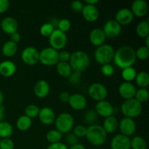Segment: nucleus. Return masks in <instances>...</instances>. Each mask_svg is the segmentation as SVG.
I'll use <instances>...</instances> for the list:
<instances>
[{
  "label": "nucleus",
  "instance_id": "473e14b6",
  "mask_svg": "<svg viewBox=\"0 0 149 149\" xmlns=\"http://www.w3.org/2000/svg\"><path fill=\"white\" fill-rule=\"evenodd\" d=\"M46 138L50 144L56 143L61 142L63 138V134L56 129L51 130L47 133Z\"/></svg>",
  "mask_w": 149,
  "mask_h": 149
},
{
  "label": "nucleus",
  "instance_id": "79ce46f5",
  "mask_svg": "<svg viewBox=\"0 0 149 149\" xmlns=\"http://www.w3.org/2000/svg\"><path fill=\"white\" fill-rule=\"evenodd\" d=\"M100 71H101L102 74L105 77H111L113 74H114V68L111 64H105V65H101V68H100Z\"/></svg>",
  "mask_w": 149,
  "mask_h": 149
},
{
  "label": "nucleus",
  "instance_id": "13d9d810",
  "mask_svg": "<svg viewBox=\"0 0 149 149\" xmlns=\"http://www.w3.org/2000/svg\"><path fill=\"white\" fill-rule=\"evenodd\" d=\"M144 46L149 48V36L145 38V45Z\"/></svg>",
  "mask_w": 149,
  "mask_h": 149
},
{
  "label": "nucleus",
  "instance_id": "ea45409f",
  "mask_svg": "<svg viewBox=\"0 0 149 149\" xmlns=\"http://www.w3.org/2000/svg\"><path fill=\"white\" fill-rule=\"evenodd\" d=\"M97 119V114L95 110H88L84 115V120L87 124L94 125Z\"/></svg>",
  "mask_w": 149,
  "mask_h": 149
},
{
  "label": "nucleus",
  "instance_id": "2eb2a0df",
  "mask_svg": "<svg viewBox=\"0 0 149 149\" xmlns=\"http://www.w3.org/2000/svg\"><path fill=\"white\" fill-rule=\"evenodd\" d=\"M137 88L132 82L123 81L119 87V94L125 100H130L135 97Z\"/></svg>",
  "mask_w": 149,
  "mask_h": 149
},
{
  "label": "nucleus",
  "instance_id": "4be33fe9",
  "mask_svg": "<svg viewBox=\"0 0 149 149\" xmlns=\"http://www.w3.org/2000/svg\"><path fill=\"white\" fill-rule=\"evenodd\" d=\"M50 92V86L49 83L45 79L39 80L35 84L33 87V93L39 98H45Z\"/></svg>",
  "mask_w": 149,
  "mask_h": 149
},
{
  "label": "nucleus",
  "instance_id": "f03ea898",
  "mask_svg": "<svg viewBox=\"0 0 149 149\" xmlns=\"http://www.w3.org/2000/svg\"><path fill=\"white\" fill-rule=\"evenodd\" d=\"M107 135L108 134L101 125L94 124L87 127L85 137L91 145L94 146H100L106 143Z\"/></svg>",
  "mask_w": 149,
  "mask_h": 149
},
{
  "label": "nucleus",
  "instance_id": "7c9ffc66",
  "mask_svg": "<svg viewBox=\"0 0 149 149\" xmlns=\"http://www.w3.org/2000/svg\"><path fill=\"white\" fill-rule=\"evenodd\" d=\"M13 133V127L9 122L2 121L0 122V138H9Z\"/></svg>",
  "mask_w": 149,
  "mask_h": 149
},
{
  "label": "nucleus",
  "instance_id": "39448f33",
  "mask_svg": "<svg viewBox=\"0 0 149 149\" xmlns=\"http://www.w3.org/2000/svg\"><path fill=\"white\" fill-rule=\"evenodd\" d=\"M115 50L111 45L103 44L97 47L94 53V58L96 62L100 65L109 64L113 61Z\"/></svg>",
  "mask_w": 149,
  "mask_h": 149
},
{
  "label": "nucleus",
  "instance_id": "20e7f679",
  "mask_svg": "<svg viewBox=\"0 0 149 149\" xmlns=\"http://www.w3.org/2000/svg\"><path fill=\"white\" fill-rule=\"evenodd\" d=\"M121 111L125 117L134 119L141 114L143 111V105L135 98L125 100L121 106Z\"/></svg>",
  "mask_w": 149,
  "mask_h": 149
},
{
  "label": "nucleus",
  "instance_id": "a211bd4d",
  "mask_svg": "<svg viewBox=\"0 0 149 149\" xmlns=\"http://www.w3.org/2000/svg\"><path fill=\"white\" fill-rule=\"evenodd\" d=\"M130 10L134 16L143 17L148 12V5L145 0H135L132 3Z\"/></svg>",
  "mask_w": 149,
  "mask_h": 149
},
{
  "label": "nucleus",
  "instance_id": "393cba45",
  "mask_svg": "<svg viewBox=\"0 0 149 149\" xmlns=\"http://www.w3.org/2000/svg\"><path fill=\"white\" fill-rule=\"evenodd\" d=\"M103 128L107 134L113 133L116 132L119 127V120L116 116H111L107 118H105L103 124Z\"/></svg>",
  "mask_w": 149,
  "mask_h": 149
},
{
  "label": "nucleus",
  "instance_id": "7ed1b4c3",
  "mask_svg": "<svg viewBox=\"0 0 149 149\" xmlns=\"http://www.w3.org/2000/svg\"><path fill=\"white\" fill-rule=\"evenodd\" d=\"M68 63L72 71L81 73L87 69L90 64V58L88 54L83 50H76L71 53Z\"/></svg>",
  "mask_w": 149,
  "mask_h": 149
},
{
  "label": "nucleus",
  "instance_id": "4468645a",
  "mask_svg": "<svg viewBox=\"0 0 149 149\" xmlns=\"http://www.w3.org/2000/svg\"><path fill=\"white\" fill-rule=\"evenodd\" d=\"M134 19V15L129 8H122L116 12L115 15V20L122 26H127L130 24Z\"/></svg>",
  "mask_w": 149,
  "mask_h": 149
},
{
  "label": "nucleus",
  "instance_id": "412c9836",
  "mask_svg": "<svg viewBox=\"0 0 149 149\" xmlns=\"http://www.w3.org/2000/svg\"><path fill=\"white\" fill-rule=\"evenodd\" d=\"M1 28L4 33L11 35L12 33L17 32L18 29V23L13 17L7 16L1 20Z\"/></svg>",
  "mask_w": 149,
  "mask_h": 149
},
{
  "label": "nucleus",
  "instance_id": "9d476101",
  "mask_svg": "<svg viewBox=\"0 0 149 149\" xmlns=\"http://www.w3.org/2000/svg\"><path fill=\"white\" fill-rule=\"evenodd\" d=\"M39 58V51L34 47H27L21 52L22 61L28 65H33L37 63Z\"/></svg>",
  "mask_w": 149,
  "mask_h": 149
},
{
  "label": "nucleus",
  "instance_id": "c85d7f7f",
  "mask_svg": "<svg viewBox=\"0 0 149 149\" xmlns=\"http://www.w3.org/2000/svg\"><path fill=\"white\" fill-rule=\"evenodd\" d=\"M135 32L139 37L143 39L149 36V23L148 20H143L140 22L137 25Z\"/></svg>",
  "mask_w": 149,
  "mask_h": 149
},
{
  "label": "nucleus",
  "instance_id": "6e6d98bb",
  "mask_svg": "<svg viewBox=\"0 0 149 149\" xmlns=\"http://www.w3.org/2000/svg\"><path fill=\"white\" fill-rule=\"evenodd\" d=\"M84 2H85V4L96 6V4L99 2V1L98 0H85Z\"/></svg>",
  "mask_w": 149,
  "mask_h": 149
},
{
  "label": "nucleus",
  "instance_id": "5701e85b",
  "mask_svg": "<svg viewBox=\"0 0 149 149\" xmlns=\"http://www.w3.org/2000/svg\"><path fill=\"white\" fill-rule=\"evenodd\" d=\"M81 14L87 21L95 22L99 17V10L96 6L84 4Z\"/></svg>",
  "mask_w": 149,
  "mask_h": 149
},
{
  "label": "nucleus",
  "instance_id": "a878e982",
  "mask_svg": "<svg viewBox=\"0 0 149 149\" xmlns=\"http://www.w3.org/2000/svg\"><path fill=\"white\" fill-rule=\"evenodd\" d=\"M17 52V44L14 43L12 41L9 40L4 42L1 47V52L3 55L7 58H11L15 55Z\"/></svg>",
  "mask_w": 149,
  "mask_h": 149
},
{
  "label": "nucleus",
  "instance_id": "a18cd8bd",
  "mask_svg": "<svg viewBox=\"0 0 149 149\" xmlns=\"http://www.w3.org/2000/svg\"><path fill=\"white\" fill-rule=\"evenodd\" d=\"M70 58H71V53L68 51L61 50V52H58V58L61 62L68 63Z\"/></svg>",
  "mask_w": 149,
  "mask_h": 149
},
{
  "label": "nucleus",
  "instance_id": "dca6fc26",
  "mask_svg": "<svg viewBox=\"0 0 149 149\" xmlns=\"http://www.w3.org/2000/svg\"><path fill=\"white\" fill-rule=\"evenodd\" d=\"M110 146L111 149H130V138L118 134L112 138Z\"/></svg>",
  "mask_w": 149,
  "mask_h": 149
},
{
  "label": "nucleus",
  "instance_id": "37998d69",
  "mask_svg": "<svg viewBox=\"0 0 149 149\" xmlns=\"http://www.w3.org/2000/svg\"><path fill=\"white\" fill-rule=\"evenodd\" d=\"M14 142L10 138L0 140V149H14Z\"/></svg>",
  "mask_w": 149,
  "mask_h": 149
},
{
  "label": "nucleus",
  "instance_id": "1a4fd4ad",
  "mask_svg": "<svg viewBox=\"0 0 149 149\" xmlns=\"http://www.w3.org/2000/svg\"><path fill=\"white\" fill-rule=\"evenodd\" d=\"M88 94L93 100L99 102L106 100L108 96V90L101 83H93L88 88Z\"/></svg>",
  "mask_w": 149,
  "mask_h": 149
},
{
  "label": "nucleus",
  "instance_id": "f3484780",
  "mask_svg": "<svg viewBox=\"0 0 149 149\" xmlns=\"http://www.w3.org/2000/svg\"><path fill=\"white\" fill-rule=\"evenodd\" d=\"M68 104L71 109L76 111H81L87 106V99L83 95L74 93L70 95Z\"/></svg>",
  "mask_w": 149,
  "mask_h": 149
},
{
  "label": "nucleus",
  "instance_id": "4c0bfd02",
  "mask_svg": "<svg viewBox=\"0 0 149 149\" xmlns=\"http://www.w3.org/2000/svg\"><path fill=\"white\" fill-rule=\"evenodd\" d=\"M55 30V27L52 25L51 23H44L40 28V31L41 35L42 36H45V37H49L52 33L53 32V31Z\"/></svg>",
  "mask_w": 149,
  "mask_h": 149
},
{
  "label": "nucleus",
  "instance_id": "c03bdc74",
  "mask_svg": "<svg viewBox=\"0 0 149 149\" xmlns=\"http://www.w3.org/2000/svg\"><path fill=\"white\" fill-rule=\"evenodd\" d=\"M84 4H83L82 1H78V0L74 1L71 3V9L77 13H81L83 8H84Z\"/></svg>",
  "mask_w": 149,
  "mask_h": 149
},
{
  "label": "nucleus",
  "instance_id": "bb28decb",
  "mask_svg": "<svg viewBox=\"0 0 149 149\" xmlns=\"http://www.w3.org/2000/svg\"><path fill=\"white\" fill-rule=\"evenodd\" d=\"M56 71L61 77L64 78H68L72 74V68L68 63L59 62L56 65Z\"/></svg>",
  "mask_w": 149,
  "mask_h": 149
},
{
  "label": "nucleus",
  "instance_id": "e433bc0d",
  "mask_svg": "<svg viewBox=\"0 0 149 149\" xmlns=\"http://www.w3.org/2000/svg\"><path fill=\"white\" fill-rule=\"evenodd\" d=\"M136 59L138 58L140 61H146L149 56V48L145 46H141L135 50Z\"/></svg>",
  "mask_w": 149,
  "mask_h": 149
},
{
  "label": "nucleus",
  "instance_id": "a19ab883",
  "mask_svg": "<svg viewBox=\"0 0 149 149\" xmlns=\"http://www.w3.org/2000/svg\"><path fill=\"white\" fill-rule=\"evenodd\" d=\"M74 131H73V134L75 136H77L78 138H84L86 135V132H87V127L83 125H79L77 126L74 127Z\"/></svg>",
  "mask_w": 149,
  "mask_h": 149
},
{
  "label": "nucleus",
  "instance_id": "09e8293b",
  "mask_svg": "<svg viewBox=\"0 0 149 149\" xmlns=\"http://www.w3.org/2000/svg\"><path fill=\"white\" fill-rule=\"evenodd\" d=\"M10 7V1L8 0H0V14L4 13Z\"/></svg>",
  "mask_w": 149,
  "mask_h": 149
},
{
  "label": "nucleus",
  "instance_id": "4d7b16f0",
  "mask_svg": "<svg viewBox=\"0 0 149 149\" xmlns=\"http://www.w3.org/2000/svg\"><path fill=\"white\" fill-rule=\"evenodd\" d=\"M3 102H4V95H3L2 92L0 90V106H2Z\"/></svg>",
  "mask_w": 149,
  "mask_h": 149
},
{
  "label": "nucleus",
  "instance_id": "864d4df0",
  "mask_svg": "<svg viewBox=\"0 0 149 149\" xmlns=\"http://www.w3.org/2000/svg\"><path fill=\"white\" fill-rule=\"evenodd\" d=\"M4 112H5V108H4V106L2 105V106H0V122L4 121Z\"/></svg>",
  "mask_w": 149,
  "mask_h": 149
},
{
  "label": "nucleus",
  "instance_id": "9b49d317",
  "mask_svg": "<svg viewBox=\"0 0 149 149\" xmlns=\"http://www.w3.org/2000/svg\"><path fill=\"white\" fill-rule=\"evenodd\" d=\"M118 128L122 135L130 138V136L133 135L136 131V123L134 119L124 117L119 122Z\"/></svg>",
  "mask_w": 149,
  "mask_h": 149
},
{
  "label": "nucleus",
  "instance_id": "aec40b11",
  "mask_svg": "<svg viewBox=\"0 0 149 149\" xmlns=\"http://www.w3.org/2000/svg\"><path fill=\"white\" fill-rule=\"evenodd\" d=\"M38 117L43 125H50L55 122L56 116L51 108L43 107L40 109Z\"/></svg>",
  "mask_w": 149,
  "mask_h": 149
},
{
  "label": "nucleus",
  "instance_id": "f8f14e48",
  "mask_svg": "<svg viewBox=\"0 0 149 149\" xmlns=\"http://www.w3.org/2000/svg\"><path fill=\"white\" fill-rule=\"evenodd\" d=\"M106 38H116L122 32V26L115 20H109L105 23L103 29Z\"/></svg>",
  "mask_w": 149,
  "mask_h": 149
},
{
  "label": "nucleus",
  "instance_id": "0eeeda50",
  "mask_svg": "<svg viewBox=\"0 0 149 149\" xmlns=\"http://www.w3.org/2000/svg\"><path fill=\"white\" fill-rule=\"evenodd\" d=\"M39 61L45 66H54L59 62L58 51L48 47L42 49L39 52Z\"/></svg>",
  "mask_w": 149,
  "mask_h": 149
},
{
  "label": "nucleus",
  "instance_id": "f257e3e1",
  "mask_svg": "<svg viewBox=\"0 0 149 149\" xmlns=\"http://www.w3.org/2000/svg\"><path fill=\"white\" fill-rule=\"evenodd\" d=\"M113 61L115 65L121 69L133 66L136 61L135 50L129 45L122 46L115 51Z\"/></svg>",
  "mask_w": 149,
  "mask_h": 149
},
{
  "label": "nucleus",
  "instance_id": "6ab92c4d",
  "mask_svg": "<svg viewBox=\"0 0 149 149\" xmlns=\"http://www.w3.org/2000/svg\"><path fill=\"white\" fill-rule=\"evenodd\" d=\"M106 39V35H105L103 29L100 28L93 29L89 34V40H90V43L93 46H95L97 47L105 44Z\"/></svg>",
  "mask_w": 149,
  "mask_h": 149
},
{
  "label": "nucleus",
  "instance_id": "de8ad7c7",
  "mask_svg": "<svg viewBox=\"0 0 149 149\" xmlns=\"http://www.w3.org/2000/svg\"><path fill=\"white\" fill-rule=\"evenodd\" d=\"M80 74L81 73L79 72H75L74 71V73L70 75V77H68L69 78V81L73 84H77L79 82L80 80Z\"/></svg>",
  "mask_w": 149,
  "mask_h": 149
},
{
  "label": "nucleus",
  "instance_id": "2f4dec72",
  "mask_svg": "<svg viewBox=\"0 0 149 149\" xmlns=\"http://www.w3.org/2000/svg\"><path fill=\"white\" fill-rule=\"evenodd\" d=\"M137 71L133 66L128 67L122 69V77L125 81L127 82H132L133 80H135L137 75Z\"/></svg>",
  "mask_w": 149,
  "mask_h": 149
},
{
  "label": "nucleus",
  "instance_id": "58836bf2",
  "mask_svg": "<svg viewBox=\"0 0 149 149\" xmlns=\"http://www.w3.org/2000/svg\"><path fill=\"white\" fill-rule=\"evenodd\" d=\"M57 29L60 30L63 33H66L70 30L71 27V23L69 20L66 18H62L58 22L57 24Z\"/></svg>",
  "mask_w": 149,
  "mask_h": 149
},
{
  "label": "nucleus",
  "instance_id": "5fc2aeb1",
  "mask_svg": "<svg viewBox=\"0 0 149 149\" xmlns=\"http://www.w3.org/2000/svg\"><path fill=\"white\" fill-rule=\"evenodd\" d=\"M68 149H86V148L83 144L78 143L75 144V145L70 146V148Z\"/></svg>",
  "mask_w": 149,
  "mask_h": 149
},
{
  "label": "nucleus",
  "instance_id": "72a5a7b5",
  "mask_svg": "<svg viewBox=\"0 0 149 149\" xmlns=\"http://www.w3.org/2000/svg\"><path fill=\"white\" fill-rule=\"evenodd\" d=\"M147 143L143 137L135 136L130 139V148L132 149H146Z\"/></svg>",
  "mask_w": 149,
  "mask_h": 149
},
{
  "label": "nucleus",
  "instance_id": "423d86ee",
  "mask_svg": "<svg viewBox=\"0 0 149 149\" xmlns=\"http://www.w3.org/2000/svg\"><path fill=\"white\" fill-rule=\"evenodd\" d=\"M54 123L57 130L62 134H65L70 132L74 128V119L71 113L64 112L56 116Z\"/></svg>",
  "mask_w": 149,
  "mask_h": 149
},
{
  "label": "nucleus",
  "instance_id": "49530a36",
  "mask_svg": "<svg viewBox=\"0 0 149 149\" xmlns=\"http://www.w3.org/2000/svg\"><path fill=\"white\" fill-rule=\"evenodd\" d=\"M78 139L79 138H77V136H75L73 133H70V132L67 133L66 137H65L66 143L68 144V145H69L70 146L78 143Z\"/></svg>",
  "mask_w": 149,
  "mask_h": 149
},
{
  "label": "nucleus",
  "instance_id": "3c124183",
  "mask_svg": "<svg viewBox=\"0 0 149 149\" xmlns=\"http://www.w3.org/2000/svg\"><path fill=\"white\" fill-rule=\"evenodd\" d=\"M71 95L69 94V93L68 92H62L59 94L58 95V98H59L60 101L62 102V103H68V100H69V97Z\"/></svg>",
  "mask_w": 149,
  "mask_h": 149
},
{
  "label": "nucleus",
  "instance_id": "ddd939ff",
  "mask_svg": "<svg viewBox=\"0 0 149 149\" xmlns=\"http://www.w3.org/2000/svg\"><path fill=\"white\" fill-rule=\"evenodd\" d=\"M95 111L97 116H100L103 118H107L109 116H113L114 109L110 102L104 100L102 101L97 102L95 107Z\"/></svg>",
  "mask_w": 149,
  "mask_h": 149
},
{
  "label": "nucleus",
  "instance_id": "603ef678",
  "mask_svg": "<svg viewBox=\"0 0 149 149\" xmlns=\"http://www.w3.org/2000/svg\"><path fill=\"white\" fill-rule=\"evenodd\" d=\"M20 39H21V36H20V33H18L17 31L15 32V33H12L10 35V41L13 42L14 43H18L20 41Z\"/></svg>",
  "mask_w": 149,
  "mask_h": 149
},
{
  "label": "nucleus",
  "instance_id": "f704fd0d",
  "mask_svg": "<svg viewBox=\"0 0 149 149\" xmlns=\"http://www.w3.org/2000/svg\"><path fill=\"white\" fill-rule=\"evenodd\" d=\"M134 98L138 100L141 104L146 102L149 98V92L146 88H139L136 90L135 97Z\"/></svg>",
  "mask_w": 149,
  "mask_h": 149
},
{
  "label": "nucleus",
  "instance_id": "b1692460",
  "mask_svg": "<svg viewBox=\"0 0 149 149\" xmlns=\"http://www.w3.org/2000/svg\"><path fill=\"white\" fill-rule=\"evenodd\" d=\"M17 67L15 63L10 60L3 61L0 63V74L4 77H11L15 74Z\"/></svg>",
  "mask_w": 149,
  "mask_h": 149
},
{
  "label": "nucleus",
  "instance_id": "8fccbe9b",
  "mask_svg": "<svg viewBox=\"0 0 149 149\" xmlns=\"http://www.w3.org/2000/svg\"><path fill=\"white\" fill-rule=\"evenodd\" d=\"M47 149H68V146L63 143H56L50 144Z\"/></svg>",
  "mask_w": 149,
  "mask_h": 149
},
{
  "label": "nucleus",
  "instance_id": "6e6552de",
  "mask_svg": "<svg viewBox=\"0 0 149 149\" xmlns=\"http://www.w3.org/2000/svg\"><path fill=\"white\" fill-rule=\"evenodd\" d=\"M48 38L50 47L53 48L57 51L63 50V49H64V47L66 46L68 42L66 33L57 29H55L52 34Z\"/></svg>",
  "mask_w": 149,
  "mask_h": 149
},
{
  "label": "nucleus",
  "instance_id": "cd10ccee",
  "mask_svg": "<svg viewBox=\"0 0 149 149\" xmlns=\"http://www.w3.org/2000/svg\"><path fill=\"white\" fill-rule=\"evenodd\" d=\"M32 119L26 115H22L17 119L16 122L17 129L20 131H26L31 127Z\"/></svg>",
  "mask_w": 149,
  "mask_h": 149
},
{
  "label": "nucleus",
  "instance_id": "c756f323",
  "mask_svg": "<svg viewBox=\"0 0 149 149\" xmlns=\"http://www.w3.org/2000/svg\"><path fill=\"white\" fill-rule=\"evenodd\" d=\"M135 83L140 88H146L149 85V75L146 71L138 73L135 79Z\"/></svg>",
  "mask_w": 149,
  "mask_h": 149
},
{
  "label": "nucleus",
  "instance_id": "c9c22d12",
  "mask_svg": "<svg viewBox=\"0 0 149 149\" xmlns=\"http://www.w3.org/2000/svg\"><path fill=\"white\" fill-rule=\"evenodd\" d=\"M40 108L35 104H30L27 106L25 109V115L30 119L36 118L39 115Z\"/></svg>",
  "mask_w": 149,
  "mask_h": 149
}]
</instances>
